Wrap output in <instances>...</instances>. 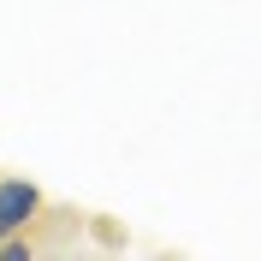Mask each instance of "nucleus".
<instances>
[{"label":"nucleus","instance_id":"obj_1","mask_svg":"<svg viewBox=\"0 0 261 261\" xmlns=\"http://www.w3.org/2000/svg\"><path fill=\"white\" fill-rule=\"evenodd\" d=\"M95 220H101V214H83V208H71V202H42V208L30 214V226H18L6 244H0V261H60V255H83Z\"/></svg>","mask_w":261,"mask_h":261},{"label":"nucleus","instance_id":"obj_2","mask_svg":"<svg viewBox=\"0 0 261 261\" xmlns=\"http://www.w3.org/2000/svg\"><path fill=\"white\" fill-rule=\"evenodd\" d=\"M48 202V190L36 178H24V172H0V244L12 238L18 226H30V214Z\"/></svg>","mask_w":261,"mask_h":261}]
</instances>
